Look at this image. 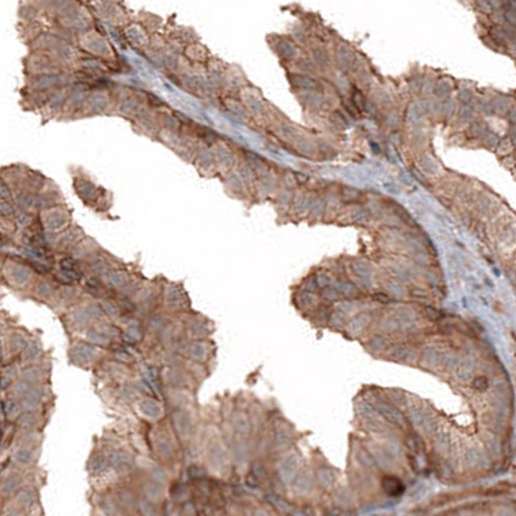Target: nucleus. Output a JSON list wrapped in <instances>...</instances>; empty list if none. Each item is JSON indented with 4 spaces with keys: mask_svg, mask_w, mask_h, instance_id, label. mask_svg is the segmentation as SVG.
I'll use <instances>...</instances> for the list:
<instances>
[{
    "mask_svg": "<svg viewBox=\"0 0 516 516\" xmlns=\"http://www.w3.org/2000/svg\"><path fill=\"white\" fill-rule=\"evenodd\" d=\"M197 515V506L196 502L192 499L180 506V516H196Z\"/></svg>",
    "mask_w": 516,
    "mask_h": 516,
    "instance_id": "obj_38",
    "label": "nucleus"
},
{
    "mask_svg": "<svg viewBox=\"0 0 516 516\" xmlns=\"http://www.w3.org/2000/svg\"><path fill=\"white\" fill-rule=\"evenodd\" d=\"M125 41L135 50H145L150 42V35L145 32V29L136 22V23H128L123 32Z\"/></svg>",
    "mask_w": 516,
    "mask_h": 516,
    "instance_id": "obj_30",
    "label": "nucleus"
},
{
    "mask_svg": "<svg viewBox=\"0 0 516 516\" xmlns=\"http://www.w3.org/2000/svg\"><path fill=\"white\" fill-rule=\"evenodd\" d=\"M97 302H99V305H100L101 309H103L104 316L107 320H110V321H113V322H116V324L123 317L122 311H121V308L118 306V302H116V294L114 293L107 295V296L100 299V300H97Z\"/></svg>",
    "mask_w": 516,
    "mask_h": 516,
    "instance_id": "obj_34",
    "label": "nucleus"
},
{
    "mask_svg": "<svg viewBox=\"0 0 516 516\" xmlns=\"http://www.w3.org/2000/svg\"><path fill=\"white\" fill-rule=\"evenodd\" d=\"M161 383L163 390H183L196 392L200 384L183 367L161 368Z\"/></svg>",
    "mask_w": 516,
    "mask_h": 516,
    "instance_id": "obj_13",
    "label": "nucleus"
},
{
    "mask_svg": "<svg viewBox=\"0 0 516 516\" xmlns=\"http://www.w3.org/2000/svg\"><path fill=\"white\" fill-rule=\"evenodd\" d=\"M132 122L135 123V126L138 127L140 134L147 135L153 138H158L159 130H161L158 113L150 110L147 106Z\"/></svg>",
    "mask_w": 516,
    "mask_h": 516,
    "instance_id": "obj_28",
    "label": "nucleus"
},
{
    "mask_svg": "<svg viewBox=\"0 0 516 516\" xmlns=\"http://www.w3.org/2000/svg\"><path fill=\"white\" fill-rule=\"evenodd\" d=\"M103 247L96 242L95 240L85 237L81 242L78 243L69 255H72L74 259L82 264L87 263L90 259H92L96 254L101 251Z\"/></svg>",
    "mask_w": 516,
    "mask_h": 516,
    "instance_id": "obj_32",
    "label": "nucleus"
},
{
    "mask_svg": "<svg viewBox=\"0 0 516 516\" xmlns=\"http://www.w3.org/2000/svg\"><path fill=\"white\" fill-rule=\"evenodd\" d=\"M97 8L95 11L99 13L104 21L110 23L112 26H127L130 23V20H127V13L125 10H121L119 3H109V1H101V3H94Z\"/></svg>",
    "mask_w": 516,
    "mask_h": 516,
    "instance_id": "obj_26",
    "label": "nucleus"
},
{
    "mask_svg": "<svg viewBox=\"0 0 516 516\" xmlns=\"http://www.w3.org/2000/svg\"><path fill=\"white\" fill-rule=\"evenodd\" d=\"M48 417L47 411L22 413L20 418L14 422V426L20 431H43Z\"/></svg>",
    "mask_w": 516,
    "mask_h": 516,
    "instance_id": "obj_29",
    "label": "nucleus"
},
{
    "mask_svg": "<svg viewBox=\"0 0 516 516\" xmlns=\"http://www.w3.org/2000/svg\"><path fill=\"white\" fill-rule=\"evenodd\" d=\"M87 298L79 285H60L53 298L51 308L57 313H63Z\"/></svg>",
    "mask_w": 516,
    "mask_h": 516,
    "instance_id": "obj_18",
    "label": "nucleus"
},
{
    "mask_svg": "<svg viewBox=\"0 0 516 516\" xmlns=\"http://www.w3.org/2000/svg\"><path fill=\"white\" fill-rule=\"evenodd\" d=\"M32 333L20 327H10L1 333V362L8 364L17 360L29 343Z\"/></svg>",
    "mask_w": 516,
    "mask_h": 516,
    "instance_id": "obj_9",
    "label": "nucleus"
},
{
    "mask_svg": "<svg viewBox=\"0 0 516 516\" xmlns=\"http://www.w3.org/2000/svg\"><path fill=\"white\" fill-rule=\"evenodd\" d=\"M123 265H125L123 262H121L114 255L107 253L104 249L96 254L95 256L90 259L87 263L83 264L87 276H94L99 278L104 277L110 271L123 267Z\"/></svg>",
    "mask_w": 516,
    "mask_h": 516,
    "instance_id": "obj_21",
    "label": "nucleus"
},
{
    "mask_svg": "<svg viewBox=\"0 0 516 516\" xmlns=\"http://www.w3.org/2000/svg\"><path fill=\"white\" fill-rule=\"evenodd\" d=\"M60 317L63 320V327L72 339L82 338L88 327L105 318L99 302L90 298H85L78 305L65 311Z\"/></svg>",
    "mask_w": 516,
    "mask_h": 516,
    "instance_id": "obj_2",
    "label": "nucleus"
},
{
    "mask_svg": "<svg viewBox=\"0 0 516 516\" xmlns=\"http://www.w3.org/2000/svg\"><path fill=\"white\" fill-rule=\"evenodd\" d=\"M12 466L22 471H29L38 467L42 445H12Z\"/></svg>",
    "mask_w": 516,
    "mask_h": 516,
    "instance_id": "obj_17",
    "label": "nucleus"
},
{
    "mask_svg": "<svg viewBox=\"0 0 516 516\" xmlns=\"http://www.w3.org/2000/svg\"><path fill=\"white\" fill-rule=\"evenodd\" d=\"M166 420L174 432L175 437L181 444L183 449L189 444L192 437L200 427V421L197 417V406L180 409L167 413Z\"/></svg>",
    "mask_w": 516,
    "mask_h": 516,
    "instance_id": "obj_5",
    "label": "nucleus"
},
{
    "mask_svg": "<svg viewBox=\"0 0 516 516\" xmlns=\"http://www.w3.org/2000/svg\"><path fill=\"white\" fill-rule=\"evenodd\" d=\"M43 229L48 234H57L69 228L72 223V212L65 205L42 211L38 214Z\"/></svg>",
    "mask_w": 516,
    "mask_h": 516,
    "instance_id": "obj_14",
    "label": "nucleus"
},
{
    "mask_svg": "<svg viewBox=\"0 0 516 516\" xmlns=\"http://www.w3.org/2000/svg\"><path fill=\"white\" fill-rule=\"evenodd\" d=\"M45 355L47 353L43 346L42 337L38 334H32L29 343L26 344V347L23 348L17 361L20 362L22 368H25V367L41 362L43 358H45Z\"/></svg>",
    "mask_w": 516,
    "mask_h": 516,
    "instance_id": "obj_27",
    "label": "nucleus"
},
{
    "mask_svg": "<svg viewBox=\"0 0 516 516\" xmlns=\"http://www.w3.org/2000/svg\"><path fill=\"white\" fill-rule=\"evenodd\" d=\"M134 409L138 418L150 426L163 421L167 415L165 404L153 396H141L134 405Z\"/></svg>",
    "mask_w": 516,
    "mask_h": 516,
    "instance_id": "obj_15",
    "label": "nucleus"
},
{
    "mask_svg": "<svg viewBox=\"0 0 516 516\" xmlns=\"http://www.w3.org/2000/svg\"><path fill=\"white\" fill-rule=\"evenodd\" d=\"M53 398L52 389L50 384H42L32 389L23 399L19 401L23 413H37V411H47L48 405L51 404Z\"/></svg>",
    "mask_w": 516,
    "mask_h": 516,
    "instance_id": "obj_20",
    "label": "nucleus"
},
{
    "mask_svg": "<svg viewBox=\"0 0 516 516\" xmlns=\"http://www.w3.org/2000/svg\"><path fill=\"white\" fill-rule=\"evenodd\" d=\"M112 110H113V104H112L110 91H91V94L87 96L83 105L81 106V109L76 112L75 118L107 114Z\"/></svg>",
    "mask_w": 516,
    "mask_h": 516,
    "instance_id": "obj_16",
    "label": "nucleus"
},
{
    "mask_svg": "<svg viewBox=\"0 0 516 516\" xmlns=\"http://www.w3.org/2000/svg\"><path fill=\"white\" fill-rule=\"evenodd\" d=\"M179 318L188 340H207L214 333L212 321L198 312L190 311L179 316Z\"/></svg>",
    "mask_w": 516,
    "mask_h": 516,
    "instance_id": "obj_12",
    "label": "nucleus"
},
{
    "mask_svg": "<svg viewBox=\"0 0 516 516\" xmlns=\"http://www.w3.org/2000/svg\"><path fill=\"white\" fill-rule=\"evenodd\" d=\"M78 47L79 51H85L90 53L92 57L104 60L106 63L116 61V53L114 52L112 44L107 42V39L104 38L97 30H91L81 35L78 38Z\"/></svg>",
    "mask_w": 516,
    "mask_h": 516,
    "instance_id": "obj_10",
    "label": "nucleus"
},
{
    "mask_svg": "<svg viewBox=\"0 0 516 516\" xmlns=\"http://www.w3.org/2000/svg\"><path fill=\"white\" fill-rule=\"evenodd\" d=\"M0 278L12 290L28 294L37 278V274L26 260L16 254H10L3 264Z\"/></svg>",
    "mask_w": 516,
    "mask_h": 516,
    "instance_id": "obj_3",
    "label": "nucleus"
},
{
    "mask_svg": "<svg viewBox=\"0 0 516 516\" xmlns=\"http://www.w3.org/2000/svg\"><path fill=\"white\" fill-rule=\"evenodd\" d=\"M14 502L21 507L25 513L32 511L38 505V495L34 485H25L21 491L14 495Z\"/></svg>",
    "mask_w": 516,
    "mask_h": 516,
    "instance_id": "obj_33",
    "label": "nucleus"
},
{
    "mask_svg": "<svg viewBox=\"0 0 516 516\" xmlns=\"http://www.w3.org/2000/svg\"><path fill=\"white\" fill-rule=\"evenodd\" d=\"M106 352L105 349L97 347L83 338H74L68 348V358L76 368L94 370L104 360Z\"/></svg>",
    "mask_w": 516,
    "mask_h": 516,
    "instance_id": "obj_4",
    "label": "nucleus"
},
{
    "mask_svg": "<svg viewBox=\"0 0 516 516\" xmlns=\"http://www.w3.org/2000/svg\"><path fill=\"white\" fill-rule=\"evenodd\" d=\"M22 367L17 360L4 364L3 369L0 370V384L4 390H7L14 380L20 377Z\"/></svg>",
    "mask_w": 516,
    "mask_h": 516,
    "instance_id": "obj_35",
    "label": "nucleus"
},
{
    "mask_svg": "<svg viewBox=\"0 0 516 516\" xmlns=\"http://www.w3.org/2000/svg\"><path fill=\"white\" fill-rule=\"evenodd\" d=\"M79 286H81L83 294L87 298L94 299V300H100V299L105 298L107 295L112 294V291L107 290L105 285L103 284L101 278L94 277V276H87L85 274L83 281L81 282Z\"/></svg>",
    "mask_w": 516,
    "mask_h": 516,
    "instance_id": "obj_31",
    "label": "nucleus"
},
{
    "mask_svg": "<svg viewBox=\"0 0 516 516\" xmlns=\"http://www.w3.org/2000/svg\"><path fill=\"white\" fill-rule=\"evenodd\" d=\"M82 338L97 347L109 351L122 340V331L116 322L103 318L88 327Z\"/></svg>",
    "mask_w": 516,
    "mask_h": 516,
    "instance_id": "obj_8",
    "label": "nucleus"
},
{
    "mask_svg": "<svg viewBox=\"0 0 516 516\" xmlns=\"http://www.w3.org/2000/svg\"><path fill=\"white\" fill-rule=\"evenodd\" d=\"M138 274H140L131 271L125 264L123 267L113 269L109 274H106L104 277H101V281L107 287V290H110L114 294H119Z\"/></svg>",
    "mask_w": 516,
    "mask_h": 516,
    "instance_id": "obj_25",
    "label": "nucleus"
},
{
    "mask_svg": "<svg viewBox=\"0 0 516 516\" xmlns=\"http://www.w3.org/2000/svg\"><path fill=\"white\" fill-rule=\"evenodd\" d=\"M161 400L165 404L167 413L197 406L196 392H192V391L163 390Z\"/></svg>",
    "mask_w": 516,
    "mask_h": 516,
    "instance_id": "obj_24",
    "label": "nucleus"
},
{
    "mask_svg": "<svg viewBox=\"0 0 516 516\" xmlns=\"http://www.w3.org/2000/svg\"><path fill=\"white\" fill-rule=\"evenodd\" d=\"M52 276L60 285H81L85 277V267L69 254L59 255Z\"/></svg>",
    "mask_w": 516,
    "mask_h": 516,
    "instance_id": "obj_11",
    "label": "nucleus"
},
{
    "mask_svg": "<svg viewBox=\"0 0 516 516\" xmlns=\"http://www.w3.org/2000/svg\"><path fill=\"white\" fill-rule=\"evenodd\" d=\"M161 303L162 309L172 317H179L193 311L189 295L181 282L166 281L163 285Z\"/></svg>",
    "mask_w": 516,
    "mask_h": 516,
    "instance_id": "obj_7",
    "label": "nucleus"
},
{
    "mask_svg": "<svg viewBox=\"0 0 516 516\" xmlns=\"http://www.w3.org/2000/svg\"><path fill=\"white\" fill-rule=\"evenodd\" d=\"M26 484V471L19 470L11 464L0 475V495L6 498L14 497Z\"/></svg>",
    "mask_w": 516,
    "mask_h": 516,
    "instance_id": "obj_23",
    "label": "nucleus"
},
{
    "mask_svg": "<svg viewBox=\"0 0 516 516\" xmlns=\"http://www.w3.org/2000/svg\"><path fill=\"white\" fill-rule=\"evenodd\" d=\"M3 516H26V513L14 501L4 507Z\"/></svg>",
    "mask_w": 516,
    "mask_h": 516,
    "instance_id": "obj_37",
    "label": "nucleus"
},
{
    "mask_svg": "<svg viewBox=\"0 0 516 516\" xmlns=\"http://www.w3.org/2000/svg\"><path fill=\"white\" fill-rule=\"evenodd\" d=\"M159 505H156L150 501H147V498L138 495V499H137V513L141 516H159Z\"/></svg>",
    "mask_w": 516,
    "mask_h": 516,
    "instance_id": "obj_36",
    "label": "nucleus"
},
{
    "mask_svg": "<svg viewBox=\"0 0 516 516\" xmlns=\"http://www.w3.org/2000/svg\"><path fill=\"white\" fill-rule=\"evenodd\" d=\"M180 355L187 361L206 367L214 356V346L210 339L187 340L180 349Z\"/></svg>",
    "mask_w": 516,
    "mask_h": 516,
    "instance_id": "obj_19",
    "label": "nucleus"
},
{
    "mask_svg": "<svg viewBox=\"0 0 516 516\" xmlns=\"http://www.w3.org/2000/svg\"><path fill=\"white\" fill-rule=\"evenodd\" d=\"M74 190L76 196L83 200L85 206L92 207L94 210L106 211L112 207L109 202V193L105 189L97 187L92 180L85 175H74Z\"/></svg>",
    "mask_w": 516,
    "mask_h": 516,
    "instance_id": "obj_6",
    "label": "nucleus"
},
{
    "mask_svg": "<svg viewBox=\"0 0 516 516\" xmlns=\"http://www.w3.org/2000/svg\"><path fill=\"white\" fill-rule=\"evenodd\" d=\"M147 442L150 457L166 466L174 475V471L183 461V446L175 437L166 418L159 423L152 424L147 431Z\"/></svg>",
    "mask_w": 516,
    "mask_h": 516,
    "instance_id": "obj_1",
    "label": "nucleus"
},
{
    "mask_svg": "<svg viewBox=\"0 0 516 516\" xmlns=\"http://www.w3.org/2000/svg\"><path fill=\"white\" fill-rule=\"evenodd\" d=\"M60 284L54 280L52 274L50 276H37L34 284L32 285L30 290L28 291V296L34 299L39 303H44L47 306H51L53 298L59 289Z\"/></svg>",
    "mask_w": 516,
    "mask_h": 516,
    "instance_id": "obj_22",
    "label": "nucleus"
}]
</instances>
